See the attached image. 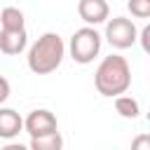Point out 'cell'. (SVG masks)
<instances>
[{
    "mask_svg": "<svg viewBox=\"0 0 150 150\" xmlns=\"http://www.w3.org/2000/svg\"><path fill=\"white\" fill-rule=\"evenodd\" d=\"M28 145H30V150H61L63 138H61V134H59V129H56V131H52V134L33 136Z\"/></svg>",
    "mask_w": 150,
    "mask_h": 150,
    "instance_id": "cell-10",
    "label": "cell"
},
{
    "mask_svg": "<svg viewBox=\"0 0 150 150\" xmlns=\"http://www.w3.org/2000/svg\"><path fill=\"white\" fill-rule=\"evenodd\" d=\"M28 45V33L26 28H16V30H5L0 28V52L7 56H16L26 49Z\"/></svg>",
    "mask_w": 150,
    "mask_h": 150,
    "instance_id": "cell-7",
    "label": "cell"
},
{
    "mask_svg": "<svg viewBox=\"0 0 150 150\" xmlns=\"http://www.w3.org/2000/svg\"><path fill=\"white\" fill-rule=\"evenodd\" d=\"M9 94H12V87H9V80L7 77H2L0 75V105L9 98Z\"/></svg>",
    "mask_w": 150,
    "mask_h": 150,
    "instance_id": "cell-13",
    "label": "cell"
},
{
    "mask_svg": "<svg viewBox=\"0 0 150 150\" xmlns=\"http://www.w3.org/2000/svg\"><path fill=\"white\" fill-rule=\"evenodd\" d=\"M112 98H115V110H117L120 117H124V120H136V117L141 115V103H138L134 96L117 94V96H112Z\"/></svg>",
    "mask_w": 150,
    "mask_h": 150,
    "instance_id": "cell-9",
    "label": "cell"
},
{
    "mask_svg": "<svg viewBox=\"0 0 150 150\" xmlns=\"http://www.w3.org/2000/svg\"><path fill=\"white\" fill-rule=\"evenodd\" d=\"M77 14L87 26H98V23H105V19L110 16V7L105 0H80Z\"/></svg>",
    "mask_w": 150,
    "mask_h": 150,
    "instance_id": "cell-6",
    "label": "cell"
},
{
    "mask_svg": "<svg viewBox=\"0 0 150 150\" xmlns=\"http://www.w3.org/2000/svg\"><path fill=\"white\" fill-rule=\"evenodd\" d=\"M66 56V45L61 40L59 33H42L28 49V56H26V63H28V70L35 73V75H49L54 73L61 61Z\"/></svg>",
    "mask_w": 150,
    "mask_h": 150,
    "instance_id": "cell-2",
    "label": "cell"
},
{
    "mask_svg": "<svg viewBox=\"0 0 150 150\" xmlns=\"http://www.w3.org/2000/svg\"><path fill=\"white\" fill-rule=\"evenodd\" d=\"M136 38H138V28L131 19H127V16L105 19V40H108L110 47L129 49V47L136 45Z\"/></svg>",
    "mask_w": 150,
    "mask_h": 150,
    "instance_id": "cell-4",
    "label": "cell"
},
{
    "mask_svg": "<svg viewBox=\"0 0 150 150\" xmlns=\"http://www.w3.org/2000/svg\"><path fill=\"white\" fill-rule=\"evenodd\" d=\"M148 38H150V26H145V28L138 33V38H136V40L143 42V52H150V47H148Z\"/></svg>",
    "mask_w": 150,
    "mask_h": 150,
    "instance_id": "cell-14",
    "label": "cell"
},
{
    "mask_svg": "<svg viewBox=\"0 0 150 150\" xmlns=\"http://www.w3.org/2000/svg\"><path fill=\"white\" fill-rule=\"evenodd\" d=\"M59 129V120L52 110L47 108H35L28 112V117L23 120V131L33 138V136H42V134H52Z\"/></svg>",
    "mask_w": 150,
    "mask_h": 150,
    "instance_id": "cell-5",
    "label": "cell"
},
{
    "mask_svg": "<svg viewBox=\"0 0 150 150\" xmlns=\"http://www.w3.org/2000/svg\"><path fill=\"white\" fill-rule=\"evenodd\" d=\"M131 148H150V138L148 136H141V138H136L131 143Z\"/></svg>",
    "mask_w": 150,
    "mask_h": 150,
    "instance_id": "cell-15",
    "label": "cell"
},
{
    "mask_svg": "<svg viewBox=\"0 0 150 150\" xmlns=\"http://www.w3.org/2000/svg\"><path fill=\"white\" fill-rule=\"evenodd\" d=\"M94 87L105 98H112L117 94H124L131 87V68H129V61L124 56H120V54L103 56V61L98 63V68L94 73Z\"/></svg>",
    "mask_w": 150,
    "mask_h": 150,
    "instance_id": "cell-1",
    "label": "cell"
},
{
    "mask_svg": "<svg viewBox=\"0 0 150 150\" xmlns=\"http://www.w3.org/2000/svg\"><path fill=\"white\" fill-rule=\"evenodd\" d=\"M23 131V117L14 108H0V138L12 141Z\"/></svg>",
    "mask_w": 150,
    "mask_h": 150,
    "instance_id": "cell-8",
    "label": "cell"
},
{
    "mask_svg": "<svg viewBox=\"0 0 150 150\" xmlns=\"http://www.w3.org/2000/svg\"><path fill=\"white\" fill-rule=\"evenodd\" d=\"M127 9L136 19H148L150 16V0H129L127 2Z\"/></svg>",
    "mask_w": 150,
    "mask_h": 150,
    "instance_id": "cell-12",
    "label": "cell"
},
{
    "mask_svg": "<svg viewBox=\"0 0 150 150\" xmlns=\"http://www.w3.org/2000/svg\"><path fill=\"white\" fill-rule=\"evenodd\" d=\"M0 28H5V30L26 28L23 26V12L19 7H2V12H0Z\"/></svg>",
    "mask_w": 150,
    "mask_h": 150,
    "instance_id": "cell-11",
    "label": "cell"
},
{
    "mask_svg": "<svg viewBox=\"0 0 150 150\" xmlns=\"http://www.w3.org/2000/svg\"><path fill=\"white\" fill-rule=\"evenodd\" d=\"M68 52H70V59L75 63H91L98 52H101V33L96 30V26H82L77 28L73 35H70V42H68Z\"/></svg>",
    "mask_w": 150,
    "mask_h": 150,
    "instance_id": "cell-3",
    "label": "cell"
}]
</instances>
